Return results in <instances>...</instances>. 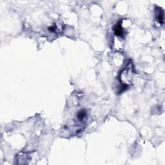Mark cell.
<instances>
[{"instance_id":"cell-1","label":"cell","mask_w":165,"mask_h":165,"mask_svg":"<svg viewBox=\"0 0 165 165\" xmlns=\"http://www.w3.org/2000/svg\"><path fill=\"white\" fill-rule=\"evenodd\" d=\"M135 72L133 63L130 61L127 63L124 68L120 72L119 74V81L123 86L128 87L130 85L135 78Z\"/></svg>"},{"instance_id":"cell-2","label":"cell","mask_w":165,"mask_h":165,"mask_svg":"<svg viewBox=\"0 0 165 165\" xmlns=\"http://www.w3.org/2000/svg\"><path fill=\"white\" fill-rule=\"evenodd\" d=\"M113 32L116 37L123 38V36H124V31L121 23H118L116 26L114 27Z\"/></svg>"},{"instance_id":"cell-3","label":"cell","mask_w":165,"mask_h":165,"mask_svg":"<svg viewBox=\"0 0 165 165\" xmlns=\"http://www.w3.org/2000/svg\"><path fill=\"white\" fill-rule=\"evenodd\" d=\"M164 11L163 10L159 7L156 8V18L157 21L159 24H162L164 23Z\"/></svg>"}]
</instances>
